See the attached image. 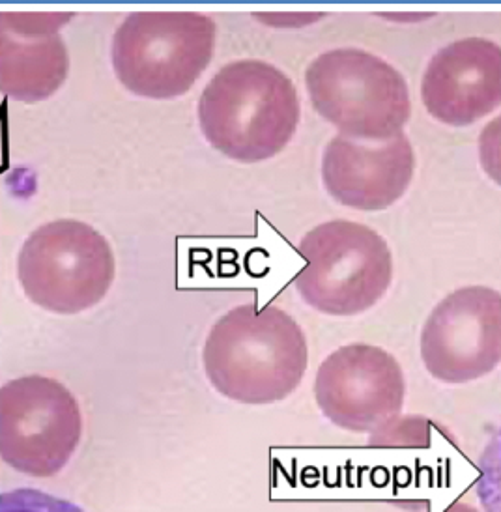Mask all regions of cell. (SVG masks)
I'll return each mask as SVG.
<instances>
[{
  "instance_id": "9a60e30c",
  "label": "cell",
  "mask_w": 501,
  "mask_h": 512,
  "mask_svg": "<svg viewBox=\"0 0 501 512\" xmlns=\"http://www.w3.org/2000/svg\"><path fill=\"white\" fill-rule=\"evenodd\" d=\"M479 163L492 182L501 185V114L479 133Z\"/></svg>"
},
{
  "instance_id": "5b68a950",
  "label": "cell",
  "mask_w": 501,
  "mask_h": 512,
  "mask_svg": "<svg viewBox=\"0 0 501 512\" xmlns=\"http://www.w3.org/2000/svg\"><path fill=\"white\" fill-rule=\"evenodd\" d=\"M215 23L199 12H135L113 38V68L129 92L174 100L197 83L214 57Z\"/></svg>"
},
{
  "instance_id": "ba28073f",
  "label": "cell",
  "mask_w": 501,
  "mask_h": 512,
  "mask_svg": "<svg viewBox=\"0 0 501 512\" xmlns=\"http://www.w3.org/2000/svg\"><path fill=\"white\" fill-rule=\"evenodd\" d=\"M406 382L401 363L380 346H341L316 370L318 408L335 427L380 434L401 415Z\"/></svg>"
},
{
  "instance_id": "7a4b0ae2",
  "label": "cell",
  "mask_w": 501,
  "mask_h": 512,
  "mask_svg": "<svg viewBox=\"0 0 501 512\" xmlns=\"http://www.w3.org/2000/svg\"><path fill=\"white\" fill-rule=\"evenodd\" d=\"M298 90L270 62L244 58L215 73L202 90L199 124L217 152L240 163L281 154L300 126Z\"/></svg>"
},
{
  "instance_id": "7c38bea8",
  "label": "cell",
  "mask_w": 501,
  "mask_h": 512,
  "mask_svg": "<svg viewBox=\"0 0 501 512\" xmlns=\"http://www.w3.org/2000/svg\"><path fill=\"white\" fill-rule=\"evenodd\" d=\"M70 12H0V92L10 100L38 103L57 94L70 73L60 29Z\"/></svg>"
},
{
  "instance_id": "8992f818",
  "label": "cell",
  "mask_w": 501,
  "mask_h": 512,
  "mask_svg": "<svg viewBox=\"0 0 501 512\" xmlns=\"http://www.w3.org/2000/svg\"><path fill=\"white\" fill-rule=\"evenodd\" d=\"M115 253L96 228L58 219L36 228L17 258L25 296L49 313L77 314L98 305L115 281Z\"/></svg>"
},
{
  "instance_id": "8fae6325",
  "label": "cell",
  "mask_w": 501,
  "mask_h": 512,
  "mask_svg": "<svg viewBox=\"0 0 501 512\" xmlns=\"http://www.w3.org/2000/svg\"><path fill=\"white\" fill-rule=\"evenodd\" d=\"M322 184L337 204L382 212L404 197L416 174V152L402 131L384 143L335 135L322 154Z\"/></svg>"
},
{
  "instance_id": "9c48e42d",
  "label": "cell",
  "mask_w": 501,
  "mask_h": 512,
  "mask_svg": "<svg viewBox=\"0 0 501 512\" xmlns=\"http://www.w3.org/2000/svg\"><path fill=\"white\" fill-rule=\"evenodd\" d=\"M421 359L447 385L475 382L501 363V294L464 286L445 296L421 329Z\"/></svg>"
},
{
  "instance_id": "30bf717a",
  "label": "cell",
  "mask_w": 501,
  "mask_h": 512,
  "mask_svg": "<svg viewBox=\"0 0 501 512\" xmlns=\"http://www.w3.org/2000/svg\"><path fill=\"white\" fill-rule=\"evenodd\" d=\"M421 100L440 124L468 128L501 107V47L487 38H462L430 58Z\"/></svg>"
},
{
  "instance_id": "52a82bcc",
  "label": "cell",
  "mask_w": 501,
  "mask_h": 512,
  "mask_svg": "<svg viewBox=\"0 0 501 512\" xmlns=\"http://www.w3.org/2000/svg\"><path fill=\"white\" fill-rule=\"evenodd\" d=\"M83 436L79 402L66 385L23 376L0 387V460L30 477L68 466Z\"/></svg>"
},
{
  "instance_id": "277c9868",
  "label": "cell",
  "mask_w": 501,
  "mask_h": 512,
  "mask_svg": "<svg viewBox=\"0 0 501 512\" xmlns=\"http://www.w3.org/2000/svg\"><path fill=\"white\" fill-rule=\"evenodd\" d=\"M298 253L305 260L296 275L301 299L328 316L367 313L393 281L386 238L363 223H322L301 238Z\"/></svg>"
},
{
  "instance_id": "4fadbf2b",
  "label": "cell",
  "mask_w": 501,
  "mask_h": 512,
  "mask_svg": "<svg viewBox=\"0 0 501 512\" xmlns=\"http://www.w3.org/2000/svg\"><path fill=\"white\" fill-rule=\"evenodd\" d=\"M475 494L483 512H501V425L488 438L479 456Z\"/></svg>"
},
{
  "instance_id": "3957f363",
  "label": "cell",
  "mask_w": 501,
  "mask_h": 512,
  "mask_svg": "<svg viewBox=\"0 0 501 512\" xmlns=\"http://www.w3.org/2000/svg\"><path fill=\"white\" fill-rule=\"evenodd\" d=\"M305 88L316 113L346 139L384 143L402 133L412 116L404 75L356 47L318 55L305 70Z\"/></svg>"
},
{
  "instance_id": "2e32d148",
  "label": "cell",
  "mask_w": 501,
  "mask_h": 512,
  "mask_svg": "<svg viewBox=\"0 0 501 512\" xmlns=\"http://www.w3.org/2000/svg\"><path fill=\"white\" fill-rule=\"evenodd\" d=\"M442 512H479L472 505L464 503V501H453L449 507H445Z\"/></svg>"
},
{
  "instance_id": "5bb4252c",
  "label": "cell",
  "mask_w": 501,
  "mask_h": 512,
  "mask_svg": "<svg viewBox=\"0 0 501 512\" xmlns=\"http://www.w3.org/2000/svg\"><path fill=\"white\" fill-rule=\"evenodd\" d=\"M0 512H85L68 499L34 488H17L0 494Z\"/></svg>"
},
{
  "instance_id": "6da1fadb",
  "label": "cell",
  "mask_w": 501,
  "mask_h": 512,
  "mask_svg": "<svg viewBox=\"0 0 501 512\" xmlns=\"http://www.w3.org/2000/svg\"><path fill=\"white\" fill-rule=\"evenodd\" d=\"M202 363L219 395L262 406L288 399L300 387L309 344L300 324L283 309L245 303L215 322Z\"/></svg>"
}]
</instances>
